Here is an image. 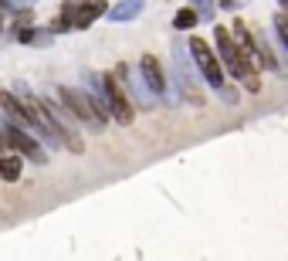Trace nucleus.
Listing matches in <instances>:
<instances>
[{
    "instance_id": "f257e3e1",
    "label": "nucleus",
    "mask_w": 288,
    "mask_h": 261,
    "mask_svg": "<svg viewBox=\"0 0 288 261\" xmlns=\"http://www.w3.org/2000/svg\"><path fill=\"white\" fill-rule=\"evenodd\" d=\"M105 92H109V102H112L115 116L122 122H133V105H129V99H126V92H122V85H119L115 75H105Z\"/></svg>"
},
{
    "instance_id": "f03ea898",
    "label": "nucleus",
    "mask_w": 288,
    "mask_h": 261,
    "mask_svg": "<svg viewBox=\"0 0 288 261\" xmlns=\"http://www.w3.org/2000/svg\"><path fill=\"white\" fill-rule=\"evenodd\" d=\"M193 55H197V61H200V68H204V75H207L214 85H220V65H217L214 51L207 48L204 38H193Z\"/></svg>"
},
{
    "instance_id": "7ed1b4c3",
    "label": "nucleus",
    "mask_w": 288,
    "mask_h": 261,
    "mask_svg": "<svg viewBox=\"0 0 288 261\" xmlns=\"http://www.w3.org/2000/svg\"><path fill=\"white\" fill-rule=\"evenodd\" d=\"M61 99L68 102V109H75L81 119H88V122H95V119H98V116L88 109V99H85V95H78V92H72V88H61Z\"/></svg>"
},
{
    "instance_id": "20e7f679",
    "label": "nucleus",
    "mask_w": 288,
    "mask_h": 261,
    "mask_svg": "<svg viewBox=\"0 0 288 261\" xmlns=\"http://www.w3.org/2000/svg\"><path fill=\"white\" fill-rule=\"evenodd\" d=\"M3 142H10V146H17L20 153H27L31 160H38V163H44V153H41V149H38V146H34L31 139H24L20 132H7V136H3Z\"/></svg>"
},
{
    "instance_id": "39448f33",
    "label": "nucleus",
    "mask_w": 288,
    "mask_h": 261,
    "mask_svg": "<svg viewBox=\"0 0 288 261\" xmlns=\"http://www.w3.org/2000/svg\"><path fill=\"white\" fill-rule=\"evenodd\" d=\"M0 177L3 180H17L20 177V156H0Z\"/></svg>"
},
{
    "instance_id": "423d86ee",
    "label": "nucleus",
    "mask_w": 288,
    "mask_h": 261,
    "mask_svg": "<svg viewBox=\"0 0 288 261\" xmlns=\"http://www.w3.org/2000/svg\"><path fill=\"white\" fill-rule=\"evenodd\" d=\"M102 10H105V0H88V3L81 7V14H78V27L92 24V17H98Z\"/></svg>"
},
{
    "instance_id": "0eeeda50",
    "label": "nucleus",
    "mask_w": 288,
    "mask_h": 261,
    "mask_svg": "<svg viewBox=\"0 0 288 261\" xmlns=\"http://www.w3.org/2000/svg\"><path fill=\"white\" fill-rule=\"evenodd\" d=\"M143 71H146V78H149L153 88H163V71H159V65H156V58L146 55V58H143Z\"/></svg>"
},
{
    "instance_id": "6e6552de",
    "label": "nucleus",
    "mask_w": 288,
    "mask_h": 261,
    "mask_svg": "<svg viewBox=\"0 0 288 261\" xmlns=\"http://www.w3.org/2000/svg\"><path fill=\"white\" fill-rule=\"evenodd\" d=\"M193 20H197L193 10H180V14H176V27H193Z\"/></svg>"
}]
</instances>
